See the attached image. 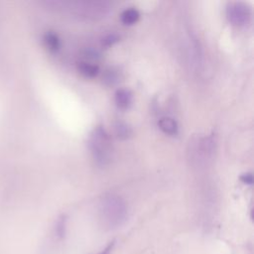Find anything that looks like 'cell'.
Wrapping results in <instances>:
<instances>
[{
	"label": "cell",
	"instance_id": "5bb4252c",
	"mask_svg": "<svg viewBox=\"0 0 254 254\" xmlns=\"http://www.w3.org/2000/svg\"><path fill=\"white\" fill-rule=\"evenodd\" d=\"M119 41V37L116 34H108L102 39V45L105 47H110Z\"/></svg>",
	"mask_w": 254,
	"mask_h": 254
},
{
	"label": "cell",
	"instance_id": "8992f818",
	"mask_svg": "<svg viewBox=\"0 0 254 254\" xmlns=\"http://www.w3.org/2000/svg\"><path fill=\"white\" fill-rule=\"evenodd\" d=\"M132 93L130 90L125 88H120L115 92L114 100L118 108L128 109L132 104Z\"/></svg>",
	"mask_w": 254,
	"mask_h": 254
},
{
	"label": "cell",
	"instance_id": "30bf717a",
	"mask_svg": "<svg viewBox=\"0 0 254 254\" xmlns=\"http://www.w3.org/2000/svg\"><path fill=\"white\" fill-rule=\"evenodd\" d=\"M44 43L47 49L51 52H58L61 48V41L57 34L53 32H47L44 36Z\"/></svg>",
	"mask_w": 254,
	"mask_h": 254
},
{
	"label": "cell",
	"instance_id": "9a60e30c",
	"mask_svg": "<svg viewBox=\"0 0 254 254\" xmlns=\"http://www.w3.org/2000/svg\"><path fill=\"white\" fill-rule=\"evenodd\" d=\"M240 181L243 183V184H246V185H252L253 183V176L251 173H245L243 175L240 176Z\"/></svg>",
	"mask_w": 254,
	"mask_h": 254
},
{
	"label": "cell",
	"instance_id": "52a82bcc",
	"mask_svg": "<svg viewBox=\"0 0 254 254\" xmlns=\"http://www.w3.org/2000/svg\"><path fill=\"white\" fill-rule=\"evenodd\" d=\"M158 127L169 136H176L179 133V126L176 120L171 117H162L158 121Z\"/></svg>",
	"mask_w": 254,
	"mask_h": 254
},
{
	"label": "cell",
	"instance_id": "9c48e42d",
	"mask_svg": "<svg viewBox=\"0 0 254 254\" xmlns=\"http://www.w3.org/2000/svg\"><path fill=\"white\" fill-rule=\"evenodd\" d=\"M77 70L79 73H81L83 76L88 78H93L99 73V67L96 64L81 62L77 64Z\"/></svg>",
	"mask_w": 254,
	"mask_h": 254
},
{
	"label": "cell",
	"instance_id": "7c38bea8",
	"mask_svg": "<svg viewBox=\"0 0 254 254\" xmlns=\"http://www.w3.org/2000/svg\"><path fill=\"white\" fill-rule=\"evenodd\" d=\"M65 227H66V216L65 215H61L57 222H56V234L59 238H64L65 234Z\"/></svg>",
	"mask_w": 254,
	"mask_h": 254
},
{
	"label": "cell",
	"instance_id": "5b68a950",
	"mask_svg": "<svg viewBox=\"0 0 254 254\" xmlns=\"http://www.w3.org/2000/svg\"><path fill=\"white\" fill-rule=\"evenodd\" d=\"M215 150V140L212 136L199 139L190 152L193 153V157L197 161L208 160Z\"/></svg>",
	"mask_w": 254,
	"mask_h": 254
},
{
	"label": "cell",
	"instance_id": "2e32d148",
	"mask_svg": "<svg viewBox=\"0 0 254 254\" xmlns=\"http://www.w3.org/2000/svg\"><path fill=\"white\" fill-rule=\"evenodd\" d=\"M114 245H115V240L111 241L103 250H101V251H100L99 253H97V254H110V252L112 251Z\"/></svg>",
	"mask_w": 254,
	"mask_h": 254
},
{
	"label": "cell",
	"instance_id": "7a4b0ae2",
	"mask_svg": "<svg viewBox=\"0 0 254 254\" xmlns=\"http://www.w3.org/2000/svg\"><path fill=\"white\" fill-rule=\"evenodd\" d=\"M99 214L105 225L111 228L117 227L126 219V204L119 195L106 194L100 200Z\"/></svg>",
	"mask_w": 254,
	"mask_h": 254
},
{
	"label": "cell",
	"instance_id": "6da1fadb",
	"mask_svg": "<svg viewBox=\"0 0 254 254\" xmlns=\"http://www.w3.org/2000/svg\"><path fill=\"white\" fill-rule=\"evenodd\" d=\"M49 3L57 10H63L78 18L89 20L101 19L110 11L109 4L104 1H51Z\"/></svg>",
	"mask_w": 254,
	"mask_h": 254
},
{
	"label": "cell",
	"instance_id": "3957f363",
	"mask_svg": "<svg viewBox=\"0 0 254 254\" xmlns=\"http://www.w3.org/2000/svg\"><path fill=\"white\" fill-rule=\"evenodd\" d=\"M88 146L95 163L104 167L108 165L112 158L111 140L102 126H97L93 129L88 140Z\"/></svg>",
	"mask_w": 254,
	"mask_h": 254
},
{
	"label": "cell",
	"instance_id": "ba28073f",
	"mask_svg": "<svg viewBox=\"0 0 254 254\" xmlns=\"http://www.w3.org/2000/svg\"><path fill=\"white\" fill-rule=\"evenodd\" d=\"M140 18V13L137 9L135 8H128V9H125L122 13H121V16H120V19H121V22L126 25V26H131V25H134L138 22Z\"/></svg>",
	"mask_w": 254,
	"mask_h": 254
},
{
	"label": "cell",
	"instance_id": "277c9868",
	"mask_svg": "<svg viewBox=\"0 0 254 254\" xmlns=\"http://www.w3.org/2000/svg\"><path fill=\"white\" fill-rule=\"evenodd\" d=\"M251 9L243 2H230L226 7L228 21L237 27H244L251 21Z\"/></svg>",
	"mask_w": 254,
	"mask_h": 254
},
{
	"label": "cell",
	"instance_id": "8fae6325",
	"mask_svg": "<svg viewBox=\"0 0 254 254\" xmlns=\"http://www.w3.org/2000/svg\"><path fill=\"white\" fill-rule=\"evenodd\" d=\"M114 130H115V134L117 135V137L121 140H126V139L130 138V136L132 135V130L129 127V125H127L126 123L121 122V121H118L115 123Z\"/></svg>",
	"mask_w": 254,
	"mask_h": 254
},
{
	"label": "cell",
	"instance_id": "4fadbf2b",
	"mask_svg": "<svg viewBox=\"0 0 254 254\" xmlns=\"http://www.w3.org/2000/svg\"><path fill=\"white\" fill-rule=\"evenodd\" d=\"M103 81L108 85H113L118 81V74L112 69L107 70L103 76Z\"/></svg>",
	"mask_w": 254,
	"mask_h": 254
}]
</instances>
